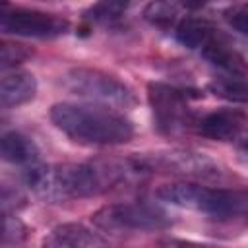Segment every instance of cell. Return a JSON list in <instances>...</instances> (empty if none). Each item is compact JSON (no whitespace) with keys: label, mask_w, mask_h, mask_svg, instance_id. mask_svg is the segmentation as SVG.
<instances>
[{"label":"cell","mask_w":248,"mask_h":248,"mask_svg":"<svg viewBox=\"0 0 248 248\" xmlns=\"http://www.w3.org/2000/svg\"><path fill=\"white\" fill-rule=\"evenodd\" d=\"M140 159L128 161H91V163H62L35 165L25 169L23 178L35 196L45 202L58 203L68 200L93 198L110 188L143 174Z\"/></svg>","instance_id":"obj_1"},{"label":"cell","mask_w":248,"mask_h":248,"mask_svg":"<svg viewBox=\"0 0 248 248\" xmlns=\"http://www.w3.org/2000/svg\"><path fill=\"white\" fill-rule=\"evenodd\" d=\"M52 124L83 145H120L134 138V124L122 112L95 103H56Z\"/></svg>","instance_id":"obj_2"},{"label":"cell","mask_w":248,"mask_h":248,"mask_svg":"<svg viewBox=\"0 0 248 248\" xmlns=\"http://www.w3.org/2000/svg\"><path fill=\"white\" fill-rule=\"evenodd\" d=\"M163 202L192 209L215 219H246L248 221V190L211 188L198 182H170L157 190Z\"/></svg>","instance_id":"obj_3"},{"label":"cell","mask_w":248,"mask_h":248,"mask_svg":"<svg viewBox=\"0 0 248 248\" xmlns=\"http://www.w3.org/2000/svg\"><path fill=\"white\" fill-rule=\"evenodd\" d=\"M93 225L107 234H134L147 231H163L172 225L169 213L147 202L108 203L91 215Z\"/></svg>","instance_id":"obj_4"},{"label":"cell","mask_w":248,"mask_h":248,"mask_svg":"<svg viewBox=\"0 0 248 248\" xmlns=\"http://www.w3.org/2000/svg\"><path fill=\"white\" fill-rule=\"evenodd\" d=\"M62 85L70 93L89 99L95 105L110 108H128L136 105V93L128 83L97 68H72L62 76Z\"/></svg>","instance_id":"obj_5"},{"label":"cell","mask_w":248,"mask_h":248,"mask_svg":"<svg viewBox=\"0 0 248 248\" xmlns=\"http://www.w3.org/2000/svg\"><path fill=\"white\" fill-rule=\"evenodd\" d=\"M147 99L153 110L155 126L161 134L174 136L192 126L188 91L163 81H151L147 85Z\"/></svg>","instance_id":"obj_6"},{"label":"cell","mask_w":248,"mask_h":248,"mask_svg":"<svg viewBox=\"0 0 248 248\" xmlns=\"http://www.w3.org/2000/svg\"><path fill=\"white\" fill-rule=\"evenodd\" d=\"M0 29L8 35L33 37V39H54V37L68 33L70 23H68V19H64L56 14L2 6Z\"/></svg>","instance_id":"obj_7"},{"label":"cell","mask_w":248,"mask_h":248,"mask_svg":"<svg viewBox=\"0 0 248 248\" xmlns=\"http://www.w3.org/2000/svg\"><path fill=\"white\" fill-rule=\"evenodd\" d=\"M138 159L145 170L163 169V170L190 174V176H215L219 172L217 167L207 157L200 153H190V151L157 153L151 157H138Z\"/></svg>","instance_id":"obj_8"},{"label":"cell","mask_w":248,"mask_h":248,"mask_svg":"<svg viewBox=\"0 0 248 248\" xmlns=\"http://www.w3.org/2000/svg\"><path fill=\"white\" fill-rule=\"evenodd\" d=\"M248 116L238 108H217L196 122L198 134L213 141H232L242 136Z\"/></svg>","instance_id":"obj_9"},{"label":"cell","mask_w":248,"mask_h":248,"mask_svg":"<svg viewBox=\"0 0 248 248\" xmlns=\"http://www.w3.org/2000/svg\"><path fill=\"white\" fill-rule=\"evenodd\" d=\"M105 246L101 236L79 223L54 227L41 242V248H99Z\"/></svg>","instance_id":"obj_10"},{"label":"cell","mask_w":248,"mask_h":248,"mask_svg":"<svg viewBox=\"0 0 248 248\" xmlns=\"http://www.w3.org/2000/svg\"><path fill=\"white\" fill-rule=\"evenodd\" d=\"M37 93V79L31 72H6L0 81V103L4 108H16L29 103Z\"/></svg>","instance_id":"obj_11"},{"label":"cell","mask_w":248,"mask_h":248,"mask_svg":"<svg viewBox=\"0 0 248 248\" xmlns=\"http://www.w3.org/2000/svg\"><path fill=\"white\" fill-rule=\"evenodd\" d=\"M209 64H213L215 68L223 70L227 76H238L244 78L248 74V64L242 58V54L232 48V45L219 33L202 52H200Z\"/></svg>","instance_id":"obj_12"},{"label":"cell","mask_w":248,"mask_h":248,"mask_svg":"<svg viewBox=\"0 0 248 248\" xmlns=\"http://www.w3.org/2000/svg\"><path fill=\"white\" fill-rule=\"evenodd\" d=\"M217 35H219V29L209 19L198 17V16H184L178 19L174 27L176 41L186 48L198 50V52H202Z\"/></svg>","instance_id":"obj_13"},{"label":"cell","mask_w":248,"mask_h":248,"mask_svg":"<svg viewBox=\"0 0 248 248\" xmlns=\"http://www.w3.org/2000/svg\"><path fill=\"white\" fill-rule=\"evenodd\" d=\"M2 159L23 169H31L41 163V153L31 138L12 130L2 134Z\"/></svg>","instance_id":"obj_14"},{"label":"cell","mask_w":248,"mask_h":248,"mask_svg":"<svg viewBox=\"0 0 248 248\" xmlns=\"http://www.w3.org/2000/svg\"><path fill=\"white\" fill-rule=\"evenodd\" d=\"M209 91L231 103H248V81L238 76H221L209 83Z\"/></svg>","instance_id":"obj_15"},{"label":"cell","mask_w":248,"mask_h":248,"mask_svg":"<svg viewBox=\"0 0 248 248\" xmlns=\"http://www.w3.org/2000/svg\"><path fill=\"white\" fill-rule=\"evenodd\" d=\"M178 10H180V4H174V2H151L145 6L143 10V16L149 23H153L155 27H161V29H172L176 27L178 23Z\"/></svg>","instance_id":"obj_16"},{"label":"cell","mask_w":248,"mask_h":248,"mask_svg":"<svg viewBox=\"0 0 248 248\" xmlns=\"http://www.w3.org/2000/svg\"><path fill=\"white\" fill-rule=\"evenodd\" d=\"M126 8L128 4L124 2H99V4H93L85 12V19L95 21V23H112L120 16H124Z\"/></svg>","instance_id":"obj_17"},{"label":"cell","mask_w":248,"mask_h":248,"mask_svg":"<svg viewBox=\"0 0 248 248\" xmlns=\"http://www.w3.org/2000/svg\"><path fill=\"white\" fill-rule=\"evenodd\" d=\"M27 240V227L12 213H4V248H21Z\"/></svg>","instance_id":"obj_18"},{"label":"cell","mask_w":248,"mask_h":248,"mask_svg":"<svg viewBox=\"0 0 248 248\" xmlns=\"http://www.w3.org/2000/svg\"><path fill=\"white\" fill-rule=\"evenodd\" d=\"M29 54H31V52H29L23 45L4 41V43H2V64H0V66H2L4 72H6L8 68H14V70H16V66L21 64Z\"/></svg>","instance_id":"obj_19"},{"label":"cell","mask_w":248,"mask_h":248,"mask_svg":"<svg viewBox=\"0 0 248 248\" xmlns=\"http://www.w3.org/2000/svg\"><path fill=\"white\" fill-rule=\"evenodd\" d=\"M225 19L229 21V25L232 29H236L238 33L248 35V2L229 8L225 12Z\"/></svg>","instance_id":"obj_20"},{"label":"cell","mask_w":248,"mask_h":248,"mask_svg":"<svg viewBox=\"0 0 248 248\" xmlns=\"http://www.w3.org/2000/svg\"><path fill=\"white\" fill-rule=\"evenodd\" d=\"M159 248H223V246H213V244H205V242H196V240H184V238H161L159 240Z\"/></svg>","instance_id":"obj_21"},{"label":"cell","mask_w":248,"mask_h":248,"mask_svg":"<svg viewBox=\"0 0 248 248\" xmlns=\"http://www.w3.org/2000/svg\"><path fill=\"white\" fill-rule=\"evenodd\" d=\"M236 151H238V155L248 163V134H242V136L236 140Z\"/></svg>","instance_id":"obj_22"},{"label":"cell","mask_w":248,"mask_h":248,"mask_svg":"<svg viewBox=\"0 0 248 248\" xmlns=\"http://www.w3.org/2000/svg\"><path fill=\"white\" fill-rule=\"evenodd\" d=\"M99 248H107V246H99Z\"/></svg>","instance_id":"obj_23"}]
</instances>
